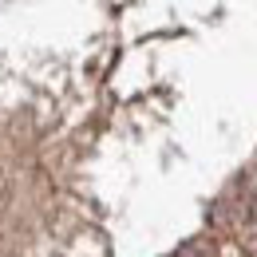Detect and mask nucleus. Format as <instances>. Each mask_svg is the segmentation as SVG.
Segmentation results:
<instances>
[{
	"label": "nucleus",
	"mask_w": 257,
	"mask_h": 257,
	"mask_svg": "<svg viewBox=\"0 0 257 257\" xmlns=\"http://www.w3.org/2000/svg\"><path fill=\"white\" fill-rule=\"evenodd\" d=\"M174 257H218V253H214V245H206V241H190V245H182Z\"/></svg>",
	"instance_id": "nucleus-1"
}]
</instances>
